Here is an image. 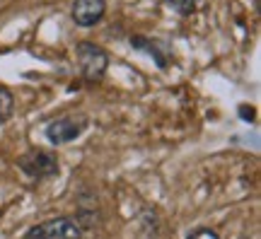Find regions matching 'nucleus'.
<instances>
[{"instance_id":"obj_1","label":"nucleus","mask_w":261,"mask_h":239,"mask_svg":"<svg viewBox=\"0 0 261 239\" xmlns=\"http://www.w3.org/2000/svg\"><path fill=\"white\" fill-rule=\"evenodd\" d=\"M75 56H77V65L85 83H99L109 70V54L92 41H80L75 46Z\"/></svg>"},{"instance_id":"obj_2","label":"nucleus","mask_w":261,"mask_h":239,"mask_svg":"<svg viewBox=\"0 0 261 239\" xmlns=\"http://www.w3.org/2000/svg\"><path fill=\"white\" fill-rule=\"evenodd\" d=\"M87 130V119L80 116V114H65V116H58V119L48 121L46 128H44V136L51 145H68L83 136Z\"/></svg>"},{"instance_id":"obj_3","label":"nucleus","mask_w":261,"mask_h":239,"mask_svg":"<svg viewBox=\"0 0 261 239\" xmlns=\"http://www.w3.org/2000/svg\"><path fill=\"white\" fill-rule=\"evenodd\" d=\"M17 167L29 176V179H51L58 174V157L48 150L32 147L17 160Z\"/></svg>"},{"instance_id":"obj_4","label":"nucleus","mask_w":261,"mask_h":239,"mask_svg":"<svg viewBox=\"0 0 261 239\" xmlns=\"http://www.w3.org/2000/svg\"><path fill=\"white\" fill-rule=\"evenodd\" d=\"M24 239H83V227L75 218H51L27 230Z\"/></svg>"},{"instance_id":"obj_5","label":"nucleus","mask_w":261,"mask_h":239,"mask_svg":"<svg viewBox=\"0 0 261 239\" xmlns=\"http://www.w3.org/2000/svg\"><path fill=\"white\" fill-rule=\"evenodd\" d=\"M107 12V0H73L70 17L77 27H94Z\"/></svg>"},{"instance_id":"obj_6","label":"nucleus","mask_w":261,"mask_h":239,"mask_svg":"<svg viewBox=\"0 0 261 239\" xmlns=\"http://www.w3.org/2000/svg\"><path fill=\"white\" fill-rule=\"evenodd\" d=\"M130 46L138 48V51H145L148 56L155 58V63L160 68H167L169 65V48L165 44H160L155 39H148V37H133L130 39Z\"/></svg>"},{"instance_id":"obj_7","label":"nucleus","mask_w":261,"mask_h":239,"mask_svg":"<svg viewBox=\"0 0 261 239\" xmlns=\"http://www.w3.org/2000/svg\"><path fill=\"white\" fill-rule=\"evenodd\" d=\"M12 111H15V94L10 87L0 85V126L12 116Z\"/></svg>"},{"instance_id":"obj_8","label":"nucleus","mask_w":261,"mask_h":239,"mask_svg":"<svg viewBox=\"0 0 261 239\" xmlns=\"http://www.w3.org/2000/svg\"><path fill=\"white\" fill-rule=\"evenodd\" d=\"M165 3H167L169 10H174L177 15H184V17L194 15L196 10L203 5V0H165Z\"/></svg>"},{"instance_id":"obj_9","label":"nucleus","mask_w":261,"mask_h":239,"mask_svg":"<svg viewBox=\"0 0 261 239\" xmlns=\"http://www.w3.org/2000/svg\"><path fill=\"white\" fill-rule=\"evenodd\" d=\"M187 239H220V237H218L213 230H208V227H198V230H194Z\"/></svg>"}]
</instances>
